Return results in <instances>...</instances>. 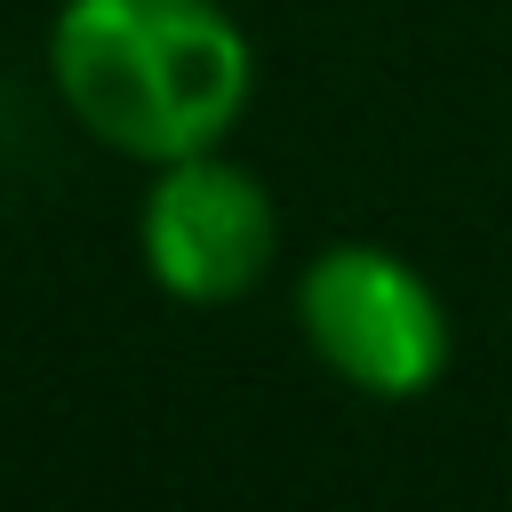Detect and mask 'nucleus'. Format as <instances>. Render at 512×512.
I'll return each mask as SVG.
<instances>
[{"label":"nucleus","mask_w":512,"mask_h":512,"mask_svg":"<svg viewBox=\"0 0 512 512\" xmlns=\"http://www.w3.org/2000/svg\"><path fill=\"white\" fill-rule=\"evenodd\" d=\"M48 72L96 144L168 168L224 144L256 56L216 0H64Z\"/></svg>","instance_id":"f257e3e1"},{"label":"nucleus","mask_w":512,"mask_h":512,"mask_svg":"<svg viewBox=\"0 0 512 512\" xmlns=\"http://www.w3.org/2000/svg\"><path fill=\"white\" fill-rule=\"evenodd\" d=\"M296 320L304 344L368 400H416L448 368V304L384 240L320 248L296 280Z\"/></svg>","instance_id":"f03ea898"},{"label":"nucleus","mask_w":512,"mask_h":512,"mask_svg":"<svg viewBox=\"0 0 512 512\" xmlns=\"http://www.w3.org/2000/svg\"><path fill=\"white\" fill-rule=\"evenodd\" d=\"M280 256V208L264 176H248L224 152L168 160L144 192V264L184 304H232L248 296Z\"/></svg>","instance_id":"7ed1b4c3"}]
</instances>
